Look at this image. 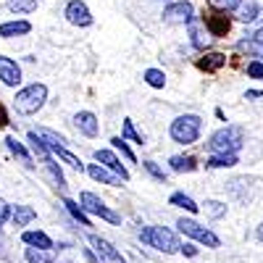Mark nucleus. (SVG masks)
<instances>
[{
  "mask_svg": "<svg viewBox=\"0 0 263 263\" xmlns=\"http://www.w3.org/2000/svg\"><path fill=\"white\" fill-rule=\"evenodd\" d=\"M253 40H258V42H260V45H263V29H258V32H255V37H253Z\"/></svg>",
  "mask_w": 263,
  "mask_h": 263,
  "instance_id": "nucleus-42",
  "label": "nucleus"
},
{
  "mask_svg": "<svg viewBox=\"0 0 263 263\" xmlns=\"http://www.w3.org/2000/svg\"><path fill=\"white\" fill-rule=\"evenodd\" d=\"M168 203L177 205V208H184V211H190V213H197V211H200V205H197L192 197L184 195V192H174V195L168 197Z\"/></svg>",
  "mask_w": 263,
  "mask_h": 263,
  "instance_id": "nucleus-22",
  "label": "nucleus"
},
{
  "mask_svg": "<svg viewBox=\"0 0 263 263\" xmlns=\"http://www.w3.org/2000/svg\"><path fill=\"white\" fill-rule=\"evenodd\" d=\"M87 174L95 179V182H103V184H108V187H121V177H116L114 171H108L105 166H100V163H90L87 166Z\"/></svg>",
  "mask_w": 263,
  "mask_h": 263,
  "instance_id": "nucleus-14",
  "label": "nucleus"
},
{
  "mask_svg": "<svg viewBox=\"0 0 263 263\" xmlns=\"http://www.w3.org/2000/svg\"><path fill=\"white\" fill-rule=\"evenodd\" d=\"M145 82L150 87H156V90H161V87H166V74L161 69H147L145 71Z\"/></svg>",
  "mask_w": 263,
  "mask_h": 263,
  "instance_id": "nucleus-29",
  "label": "nucleus"
},
{
  "mask_svg": "<svg viewBox=\"0 0 263 263\" xmlns=\"http://www.w3.org/2000/svg\"><path fill=\"white\" fill-rule=\"evenodd\" d=\"M200 129H203V119L197 114H184V116H177L168 126V135L174 142L179 145H192L200 140Z\"/></svg>",
  "mask_w": 263,
  "mask_h": 263,
  "instance_id": "nucleus-2",
  "label": "nucleus"
},
{
  "mask_svg": "<svg viewBox=\"0 0 263 263\" xmlns=\"http://www.w3.org/2000/svg\"><path fill=\"white\" fill-rule=\"evenodd\" d=\"M190 37H192V45L195 48H205L208 42H211V37H203V32L197 29V24H190Z\"/></svg>",
  "mask_w": 263,
  "mask_h": 263,
  "instance_id": "nucleus-30",
  "label": "nucleus"
},
{
  "mask_svg": "<svg viewBox=\"0 0 263 263\" xmlns=\"http://www.w3.org/2000/svg\"><path fill=\"white\" fill-rule=\"evenodd\" d=\"M140 239L147 248H156L161 253H179L182 250L179 237L174 234L171 229H166V227H145L140 232Z\"/></svg>",
  "mask_w": 263,
  "mask_h": 263,
  "instance_id": "nucleus-3",
  "label": "nucleus"
},
{
  "mask_svg": "<svg viewBox=\"0 0 263 263\" xmlns=\"http://www.w3.org/2000/svg\"><path fill=\"white\" fill-rule=\"evenodd\" d=\"M248 98H263L260 90H248Z\"/></svg>",
  "mask_w": 263,
  "mask_h": 263,
  "instance_id": "nucleus-41",
  "label": "nucleus"
},
{
  "mask_svg": "<svg viewBox=\"0 0 263 263\" xmlns=\"http://www.w3.org/2000/svg\"><path fill=\"white\" fill-rule=\"evenodd\" d=\"M168 166H171V171H177V174H190V171H195L197 168V161L192 158V156H174L171 161H168Z\"/></svg>",
  "mask_w": 263,
  "mask_h": 263,
  "instance_id": "nucleus-20",
  "label": "nucleus"
},
{
  "mask_svg": "<svg viewBox=\"0 0 263 263\" xmlns=\"http://www.w3.org/2000/svg\"><path fill=\"white\" fill-rule=\"evenodd\" d=\"M0 126H8V111L3 103H0Z\"/></svg>",
  "mask_w": 263,
  "mask_h": 263,
  "instance_id": "nucleus-38",
  "label": "nucleus"
},
{
  "mask_svg": "<svg viewBox=\"0 0 263 263\" xmlns=\"http://www.w3.org/2000/svg\"><path fill=\"white\" fill-rule=\"evenodd\" d=\"M61 203H63V208H66V211H69V213H71V216L77 218V221L82 224V227H90V218H87V213H84V208H82L79 203H74V200H69V197H63V200H61Z\"/></svg>",
  "mask_w": 263,
  "mask_h": 263,
  "instance_id": "nucleus-25",
  "label": "nucleus"
},
{
  "mask_svg": "<svg viewBox=\"0 0 263 263\" xmlns=\"http://www.w3.org/2000/svg\"><path fill=\"white\" fill-rule=\"evenodd\" d=\"M66 18H69V24H74V27H90L92 24V13H90L84 0H69Z\"/></svg>",
  "mask_w": 263,
  "mask_h": 263,
  "instance_id": "nucleus-9",
  "label": "nucleus"
},
{
  "mask_svg": "<svg viewBox=\"0 0 263 263\" xmlns=\"http://www.w3.org/2000/svg\"><path fill=\"white\" fill-rule=\"evenodd\" d=\"M182 253L190 255V258H195V255H197V248H192V245H182Z\"/></svg>",
  "mask_w": 263,
  "mask_h": 263,
  "instance_id": "nucleus-39",
  "label": "nucleus"
},
{
  "mask_svg": "<svg viewBox=\"0 0 263 263\" xmlns=\"http://www.w3.org/2000/svg\"><path fill=\"white\" fill-rule=\"evenodd\" d=\"M50 153H55V156L61 158V161H66V163H69L71 168H77V171H84V163L74 156V153H69V150H66V145H53V147H48Z\"/></svg>",
  "mask_w": 263,
  "mask_h": 263,
  "instance_id": "nucleus-19",
  "label": "nucleus"
},
{
  "mask_svg": "<svg viewBox=\"0 0 263 263\" xmlns=\"http://www.w3.org/2000/svg\"><path fill=\"white\" fill-rule=\"evenodd\" d=\"M45 100H48V87L45 84H29V87H24V90H18L16 92V98H13V108L18 114H24V116H29V114H37L42 105H45Z\"/></svg>",
  "mask_w": 263,
  "mask_h": 263,
  "instance_id": "nucleus-4",
  "label": "nucleus"
},
{
  "mask_svg": "<svg viewBox=\"0 0 263 263\" xmlns=\"http://www.w3.org/2000/svg\"><path fill=\"white\" fill-rule=\"evenodd\" d=\"M8 218H11V205L3 200V197H0V227H3Z\"/></svg>",
  "mask_w": 263,
  "mask_h": 263,
  "instance_id": "nucleus-37",
  "label": "nucleus"
},
{
  "mask_svg": "<svg viewBox=\"0 0 263 263\" xmlns=\"http://www.w3.org/2000/svg\"><path fill=\"white\" fill-rule=\"evenodd\" d=\"M79 205L84 208V213L100 216L103 221H108V224H121V216H119L116 211L108 208V205L100 200V197L95 195V192H82V195H79Z\"/></svg>",
  "mask_w": 263,
  "mask_h": 263,
  "instance_id": "nucleus-6",
  "label": "nucleus"
},
{
  "mask_svg": "<svg viewBox=\"0 0 263 263\" xmlns=\"http://www.w3.org/2000/svg\"><path fill=\"white\" fill-rule=\"evenodd\" d=\"M32 32V24L29 21H6V24H0V37H21V34H29Z\"/></svg>",
  "mask_w": 263,
  "mask_h": 263,
  "instance_id": "nucleus-15",
  "label": "nucleus"
},
{
  "mask_svg": "<svg viewBox=\"0 0 263 263\" xmlns=\"http://www.w3.org/2000/svg\"><path fill=\"white\" fill-rule=\"evenodd\" d=\"M248 74L253 79H263V61H250L248 63Z\"/></svg>",
  "mask_w": 263,
  "mask_h": 263,
  "instance_id": "nucleus-34",
  "label": "nucleus"
},
{
  "mask_svg": "<svg viewBox=\"0 0 263 263\" xmlns=\"http://www.w3.org/2000/svg\"><path fill=\"white\" fill-rule=\"evenodd\" d=\"M203 24L213 37H227L232 29V16L229 11H221V8H208L203 11Z\"/></svg>",
  "mask_w": 263,
  "mask_h": 263,
  "instance_id": "nucleus-7",
  "label": "nucleus"
},
{
  "mask_svg": "<svg viewBox=\"0 0 263 263\" xmlns=\"http://www.w3.org/2000/svg\"><path fill=\"white\" fill-rule=\"evenodd\" d=\"M87 242L92 245V250L103 258V260H108V263H126L124 258H121V253L108 242V239H103V237H98V234H90L87 237Z\"/></svg>",
  "mask_w": 263,
  "mask_h": 263,
  "instance_id": "nucleus-10",
  "label": "nucleus"
},
{
  "mask_svg": "<svg viewBox=\"0 0 263 263\" xmlns=\"http://www.w3.org/2000/svg\"><path fill=\"white\" fill-rule=\"evenodd\" d=\"M177 227H179L182 234L192 237L195 242H200V245H205V248H221V239H218L211 229H205L203 224H197L195 218H179Z\"/></svg>",
  "mask_w": 263,
  "mask_h": 263,
  "instance_id": "nucleus-5",
  "label": "nucleus"
},
{
  "mask_svg": "<svg viewBox=\"0 0 263 263\" xmlns=\"http://www.w3.org/2000/svg\"><path fill=\"white\" fill-rule=\"evenodd\" d=\"M0 82L8 84V87H16L21 82V69H18V63L13 58L0 55Z\"/></svg>",
  "mask_w": 263,
  "mask_h": 263,
  "instance_id": "nucleus-13",
  "label": "nucleus"
},
{
  "mask_svg": "<svg viewBox=\"0 0 263 263\" xmlns=\"http://www.w3.org/2000/svg\"><path fill=\"white\" fill-rule=\"evenodd\" d=\"M24 258L29 263H53L55 260V253L53 250H42V248H27Z\"/></svg>",
  "mask_w": 263,
  "mask_h": 263,
  "instance_id": "nucleus-23",
  "label": "nucleus"
},
{
  "mask_svg": "<svg viewBox=\"0 0 263 263\" xmlns=\"http://www.w3.org/2000/svg\"><path fill=\"white\" fill-rule=\"evenodd\" d=\"M205 213L213 216V218H221V216L227 213V205L218 203V200H205Z\"/></svg>",
  "mask_w": 263,
  "mask_h": 263,
  "instance_id": "nucleus-31",
  "label": "nucleus"
},
{
  "mask_svg": "<svg viewBox=\"0 0 263 263\" xmlns=\"http://www.w3.org/2000/svg\"><path fill=\"white\" fill-rule=\"evenodd\" d=\"M121 140H132V142H137V145H145V135H140V132L135 129V121H132V119H124Z\"/></svg>",
  "mask_w": 263,
  "mask_h": 263,
  "instance_id": "nucleus-26",
  "label": "nucleus"
},
{
  "mask_svg": "<svg viewBox=\"0 0 263 263\" xmlns=\"http://www.w3.org/2000/svg\"><path fill=\"white\" fill-rule=\"evenodd\" d=\"M74 126L82 132L84 137H98V132H100V121L92 111H79L74 116Z\"/></svg>",
  "mask_w": 263,
  "mask_h": 263,
  "instance_id": "nucleus-12",
  "label": "nucleus"
},
{
  "mask_svg": "<svg viewBox=\"0 0 263 263\" xmlns=\"http://www.w3.org/2000/svg\"><path fill=\"white\" fill-rule=\"evenodd\" d=\"M6 145H8V150H11L13 156H16L21 163H24V166H32V156H29V153H27V147L21 145V142H18L13 135H11V137H6Z\"/></svg>",
  "mask_w": 263,
  "mask_h": 263,
  "instance_id": "nucleus-21",
  "label": "nucleus"
},
{
  "mask_svg": "<svg viewBox=\"0 0 263 263\" xmlns=\"http://www.w3.org/2000/svg\"><path fill=\"white\" fill-rule=\"evenodd\" d=\"M21 239L29 245V248H42V250H53V239L45 234V232H37V229H32V232H24L21 234Z\"/></svg>",
  "mask_w": 263,
  "mask_h": 263,
  "instance_id": "nucleus-16",
  "label": "nucleus"
},
{
  "mask_svg": "<svg viewBox=\"0 0 263 263\" xmlns=\"http://www.w3.org/2000/svg\"><path fill=\"white\" fill-rule=\"evenodd\" d=\"M34 218H37V211L32 205H16L13 213H11V221L16 227H27L29 221H34Z\"/></svg>",
  "mask_w": 263,
  "mask_h": 263,
  "instance_id": "nucleus-17",
  "label": "nucleus"
},
{
  "mask_svg": "<svg viewBox=\"0 0 263 263\" xmlns=\"http://www.w3.org/2000/svg\"><path fill=\"white\" fill-rule=\"evenodd\" d=\"M142 166H145V168H147V171H150L158 182H166V171H163V168H158V166H156V161H142Z\"/></svg>",
  "mask_w": 263,
  "mask_h": 263,
  "instance_id": "nucleus-33",
  "label": "nucleus"
},
{
  "mask_svg": "<svg viewBox=\"0 0 263 263\" xmlns=\"http://www.w3.org/2000/svg\"><path fill=\"white\" fill-rule=\"evenodd\" d=\"M255 13H258V6H245L242 13H239V21H245V24H248V21L255 18Z\"/></svg>",
  "mask_w": 263,
  "mask_h": 263,
  "instance_id": "nucleus-36",
  "label": "nucleus"
},
{
  "mask_svg": "<svg viewBox=\"0 0 263 263\" xmlns=\"http://www.w3.org/2000/svg\"><path fill=\"white\" fill-rule=\"evenodd\" d=\"M213 3H216V8H221V11H234V8H239L242 0H213Z\"/></svg>",
  "mask_w": 263,
  "mask_h": 263,
  "instance_id": "nucleus-35",
  "label": "nucleus"
},
{
  "mask_svg": "<svg viewBox=\"0 0 263 263\" xmlns=\"http://www.w3.org/2000/svg\"><path fill=\"white\" fill-rule=\"evenodd\" d=\"M27 140H29V147H32V150L37 153V156L42 158V163H45V161H50V150H48V145H45V142H42V140L37 137V132H34V129L29 132V135H27Z\"/></svg>",
  "mask_w": 263,
  "mask_h": 263,
  "instance_id": "nucleus-24",
  "label": "nucleus"
},
{
  "mask_svg": "<svg viewBox=\"0 0 263 263\" xmlns=\"http://www.w3.org/2000/svg\"><path fill=\"white\" fill-rule=\"evenodd\" d=\"M237 163H239L237 156H211V158L205 161L208 168H232V166H237Z\"/></svg>",
  "mask_w": 263,
  "mask_h": 263,
  "instance_id": "nucleus-27",
  "label": "nucleus"
},
{
  "mask_svg": "<svg viewBox=\"0 0 263 263\" xmlns=\"http://www.w3.org/2000/svg\"><path fill=\"white\" fill-rule=\"evenodd\" d=\"M192 13H195V8L190 3H184V0H179V3L166 6L163 21L166 24H192Z\"/></svg>",
  "mask_w": 263,
  "mask_h": 263,
  "instance_id": "nucleus-8",
  "label": "nucleus"
},
{
  "mask_svg": "<svg viewBox=\"0 0 263 263\" xmlns=\"http://www.w3.org/2000/svg\"><path fill=\"white\" fill-rule=\"evenodd\" d=\"M6 6L13 13H32V11H37V0H8Z\"/></svg>",
  "mask_w": 263,
  "mask_h": 263,
  "instance_id": "nucleus-28",
  "label": "nucleus"
},
{
  "mask_svg": "<svg viewBox=\"0 0 263 263\" xmlns=\"http://www.w3.org/2000/svg\"><path fill=\"white\" fill-rule=\"evenodd\" d=\"M203 71H218L221 66H227V55L224 53H205L200 61H197Z\"/></svg>",
  "mask_w": 263,
  "mask_h": 263,
  "instance_id": "nucleus-18",
  "label": "nucleus"
},
{
  "mask_svg": "<svg viewBox=\"0 0 263 263\" xmlns=\"http://www.w3.org/2000/svg\"><path fill=\"white\" fill-rule=\"evenodd\" d=\"M111 142H114V147H116V150H121V153H124V156H126V158H129L132 163H135V161H137V158H135V153H132V150H129V145H126V140H121V137H114Z\"/></svg>",
  "mask_w": 263,
  "mask_h": 263,
  "instance_id": "nucleus-32",
  "label": "nucleus"
},
{
  "mask_svg": "<svg viewBox=\"0 0 263 263\" xmlns=\"http://www.w3.org/2000/svg\"><path fill=\"white\" fill-rule=\"evenodd\" d=\"M255 237H258V242H263V221H260V227L255 229Z\"/></svg>",
  "mask_w": 263,
  "mask_h": 263,
  "instance_id": "nucleus-40",
  "label": "nucleus"
},
{
  "mask_svg": "<svg viewBox=\"0 0 263 263\" xmlns=\"http://www.w3.org/2000/svg\"><path fill=\"white\" fill-rule=\"evenodd\" d=\"M95 161L100 166H105L108 171H114L116 177H121L124 182H129V171L124 168V163L119 161V156H116L114 150H95Z\"/></svg>",
  "mask_w": 263,
  "mask_h": 263,
  "instance_id": "nucleus-11",
  "label": "nucleus"
},
{
  "mask_svg": "<svg viewBox=\"0 0 263 263\" xmlns=\"http://www.w3.org/2000/svg\"><path fill=\"white\" fill-rule=\"evenodd\" d=\"M242 142H245L242 126L229 124V126H224V129H218V132L211 135L208 150L213 153V156H237V150L242 147Z\"/></svg>",
  "mask_w": 263,
  "mask_h": 263,
  "instance_id": "nucleus-1",
  "label": "nucleus"
}]
</instances>
